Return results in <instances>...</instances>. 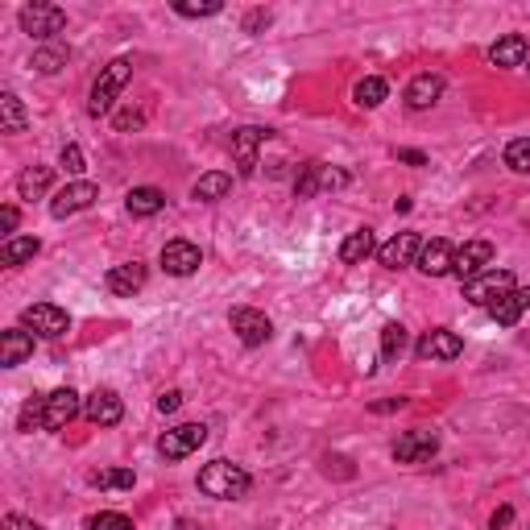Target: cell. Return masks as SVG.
I'll return each instance as SVG.
<instances>
[{"label":"cell","instance_id":"6da1fadb","mask_svg":"<svg viewBox=\"0 0 530 530\" xmlns=\"http://www.w3.org/2000/svg\"><path fill=\"white\" fill-rule=\"evenodd\" d=\"M249 473L233 460H212V464L199 468V494L216 497V502H241L249 494Z\"/></svg>","mask_w":530,"mask_h":530},{"label":"cell","instance_id":"7a4b0ae2","mask_svg":"<svg viewBox=\"0 0 530 530\" xmlns=\"http://www.w3.org/2000/svg\"><path fill=\"white\" fill-rule=\"evenodd\" d=\"M129 79H133V58H112V63L99 71V79L91 83V99H88L91 117H109L112 104H117V96L125 91Z\"/></svg>","mask_w":530,"mask_h":530},{"label":"cell","instance_id":"3957f363","mask_svg":"<svg viewBox=\"0 0 530 530\" xmlns=\"http://www.w3.org/2000/svg\"><path fill=\"white\" fill-rule=\"evenodd\" d=\"M21 29H26L34 42H50L55 34H63L67 29V13L58 9V5H42V0H34V5H26V9L17 13Z\"/></svg>","mask_w":530,"mask_h":530},{"label":"cell","instance_id":"277c9868","mask_svg":"<svg viewBox=\"0 0 530 530\" xmlns=\"http://www.w3.org/2000/svg\"><path fill=\"white\" fill-rule=\"evenodd\" d=\"M21 327L34 336H46V340H58V336L71 332V315L55 303H34L21 311Z\"/></svg>","mask_w":530,"mask_h":530},{"label":"cell","instance_id":"5b68a950","mask_svg":"<svg viewBox=\"0 0 530 530\" xmlns=\"http://www.w3.org/2000/svg\"><path fill=\"white\" fill-rule=\"evenodd\" d=\"M332 187H348V171H336V166L324 162H303L295 174V195L298 199H315L319 191H332Z\"/></svg>","mask_w":530,"mask_h":530},{"label":"cell","instance_id":"8992f818","mask_svg":"<svg viewBox=\"0 0 530 530\" xmlns=\"http://www.w3.org/2000/svg\"><path fill=\"white\" fill-rule=\"evenodd\" d=\"M96 199H99L96 182L75 179V182H67V187L58 191L55 199H50V216H55V220H71V216H79V212H88Z\"/></svg>","mask_w":530,"mask_h":530},{"label":"cell","instance_id":"52a82bcc","mask_svg":"<svg viewBox=\"0 0 530 530\" xmlns=\"http://www.w3.org/2000/svg\"><path fill=\"white\" fill-rule=\"evenodd\" d=\"M494 257H497V249L489 241H464L456 249L452 274H456L460 282H473V278H481L485 270H494Z\"/></svg>","mask_w":530,"mask_h":530},{"label":"cell","instance_id":"ba28073f","mask_svg":"<svg viewBox=\"0 0 530 530\" xmlns=\"http://www.w3.org/2000/svg\"><path fill=\"white\" fill-rule=\"evenodd\" d=\"M203 443H207L203 422H179V427H171V431L158 440V452H162L166 460H187L191 452H199Z\"/></svg>","mask_w":530,"mask_h":530},{"label":"cell","instance_id":"9c48e42d","mask_svg":"<svg viewBox=\"0 0 530 530\" xmlns=\"http://www.w3.org/2000/svg\"><path fill=\"white\" fill-rule=\"evenodd\" d=\"M514 290V274L510 270H485L481 278L464 282V298L473 307H494L502 295H510Z\"/></svg>","mask_w":530,"mask_h":530},{"label":"cell","instance_id":"30bf717a","mask_svg":"<svg viewBox=\"0 0 530 530\" xmlns=\"http://www.w3.org/2000/svg\"><path fill=\"white\" fill-rule=\"evenodd\" d=\"M435 452H440V435L427 431V427H414V431L398 435V443H394L398 464H427Z\"/></svg>","mask_w":530,"mask_h":530},{"label":"cell","instance_id":"8fae6325","mask_svg":"<svg viewBox=\"0 0 530 530\" xmlns=\"http://www.w3.org/2000/svg\"><path fill=\"white\" fill-rule=\"evenodd\" d=\"M228 324H233V332L241 336V344H249V348H257V344H265L274 336L270 315L253 311V307H236V311L228 315Z\"/></svg>","mask_w":530,"mask_h":530},{"label":"cell","instance_id":"7c38bea8","mask_svg":"<svg viewBox=\"0 0 530 530\" xmlns=\"http://www.w3.org/2000/svg\"><path fill=\"white\" fill-rule=\"evenodd\" d=\"M460 352H464V340L452 327H431V332L414 344V357L419 360H456Z\"/></svg>","mask_w":530,"mask_h":530},{"label":"cell","instance_id":"4fadbf2b","mask_svg":"<svg viewBox=\"0 0 530 530\" xmlns=\"http://www.w3.org/2000/svg\"><path fill=\"white\" fill-rule=\"evenodd\" d=\"M83 419L96 422V427H117V422L125 419V402H120L117 390H96V394H88V402H83Z\"/></svg>","mask_w":530,"mask_h":530},{"label":"cell","instance_id":"5bb4252c","mask_svg":"<svg viewBox=\"0 0 530 530\" xmlns=\"http://www.w3.org/2000/svg\"><path fill=\"white\" fill-rule=\"evenodd\" d=\"M422 253V236L419 233H398L394 241H386L378 249V261L386 265V270H406V265H414Z\"/></svg>","mask_w":530,"mask_h":530},{"label":"cell","instance_id":"9a60e30c","mask_svg":"<svg viewBox=\"0 0 530 530\" xmlns=\"http://www.w3.org/2000/svg\"><path fill=\"white\" fill-rule=\"evenodd\" d=\"M199 265H203L199 244H191V241H166L162 244V270L166 274H174V278H191Z\"/></svg>","mask_w":530,"mask_h":530},{"label":"cell","instance_id":"2e32d148","mask_svg":"<svg viewBox=\"0 0 530 530\" xmlns=\"http://www.w3.org/2000/svg\"><path fill=\"white\" fill-rule=\"evenodd\" d=\"M79 410H83L79 394H75L71 386H63V390H55V394H46V419H42V427H46V431H63V427Z\"/></svg>","mask_w":530,"mask_h":530},{"label":"cell","instance_id":"e0dca14e","mask_svg":"<svg viewBox=\"0 0 530 530\" xmlns=\"http://www.w3.org/2000/svg\"><path fill=\"white\" fill-rule=\"evenodd\" d=\"M265 141H270V129H257V125L236 129V133H233L236 171H241V174H253V171H257V150H261Z\"/></svg>","mask_w":530,"mask_h":530},{"label":"cell","instance_id":"ac0fdd59","mask_svg":"<svg viewBox=\"0 0 530 530\" xmlns=\"http://www.w3.org/2000/svg\"><path fill=\"white\" fill-rule=\"evenodd\" d=\"M452 261H456V249H452V241H443V236H435V241H422V253H419V265L427 278H443V274H452Z\"/></svg>","mask_w":530,"mask_h":530},{"label":"cell","instance_id":"d6986e66","mask_svg":"<svg viewBox=\"0 0 530 530\" xmlns=\"http://www.w3.org/2000/svg\"><path fill=\"white\" fill-rule=\"evenodd\" d=\"M440 96H443V75L422 71V75H414V79L406 83V109H414V112L440 104Z\"/></svg>","mask_w":530,"mask_h":530},{"label":"cell","instance_id":"ffe728a7","mask_svg":"<svg viewBox=\"0 0 530 530\" xmlns=\"http://www.w3.org/2000/svg\"><path fill=\"white\" fill-rule=\"evenodd\" d=\"M104 286H109L112 295H120V298H133L137 290L145 286V265H141V261H125V265H112V270L104 274Z\"/></svg>","mask_w":530,"mask_h":530},{"label":"cell","instance_id":"44dd1931","mask_svg":"<svg viewBox=\"0 0 530 530\" xmlns=\"http://www.w3.org/2000/svg\"><path fill=\"white\" fill-rule=\"evenodd\" d=\"M34 357V332L26 327H9V332L0 336V365L5 369H17Z\"/></svg>","mask_w":530,"mask_h":530},{"label":"cell","instance_id":"7402d4cb","mask_svg":"<svg viewBox=\"0 0 530 530\" xmlns=\"http://www.w3.org/2000/svg\"><path fill=\"white\" fill-rule=\"evenodd\" d=\"M526 58H530V42L522 34H505V37H497V42L489 46V63L505 67V71H510V67H522Z\"/></svg>","mask_w":530,"mask_h":530},{"label":"cell","instance_id":"603a6c76","mask_svg":"<svg viewBox=\"0 0 530 530\" xmlns=\"http://www.w3.org/2000/svg\"><path fill=\"white\" fill-rule=\"evenodd\" d=\"M530 307V286H514L510 295H502L494 307H489V315H494V324L502 327H514L522 319V311Z\"/></svg>","mask_w":530,"mask_h":530},{"label":"cell","instance_id":"cb8c5ba5","mask_svg":"<svg viewBox=\"0 0 530 530\" xmlns=\"http://www.w3.org/2000/svg\"><path fill=\"white\" fill-rule=\"evenodd\" d=\"M125 207H129V216L133 220H150V216H158L166 207V195L158 187H133L125 195Z\"/></svg>","mask_w":530,"mask_h":530},{"label":"cell","instance_id":"d4e9b609","mask_svg":"<svg viewBox=\"0 0 530 530\" xmlns=\"http://www.w3.org/2000/svg\"><path fill=\"white\" fill-rule=\"evenodd\" d=\"M228 191H233V174L212 171V174H199V182L191 187V199H195V203H220Z\"/></svg>","mask_w":530,"mask_h":530},{"label":"cell","instance_id":"484cf974","mask_svg":"<svg viewBox=\"0 0 530 530\" xmlns=\"http://www.w3.org/2000/svg\"><path fill=\"white\" fill-rule=\"evenodd\" d=\"M369 253H378V241H373V228H357V233L344 236L340 244V261L344 265H360Z\"/></svg>","mask_w":530,"mask_h":530},{"label":"cell","instance_id":"4316f807","mask_svg":"<svg viewBox=\"0 0 530 530\" xmlns=\"http://www.w3.org/2000/svg\"><path fill=\"white\" fill-rule=\"evenodd\" d=\"M37 249H42V241H37V236H13V241L0 244V261L17 270V265H26V261L37 257Z\"/></svg>","mask_w":530,"mask_h":530},{"label":"cell","instance_id":"83f0119b","mask_svg":"<svg viewBox=\"0 0 530 530\" xmlns=\"http://www.w3.org/2000/svg\"><path fill=\"white\" fill-rule=\"evenodd\" d=\"M0 133H26V104L13 91L0 96Z\"/></svg>","mask_w":530,"mask_h":530},{"label":"cell","instance_id":"f1b7e54d","mask_svg":"<svg viewBox=\"0 0 530 530\" xmlns=\"http://www.w3.org/2000/svg\"><path fill=\"white\" fill-rule=\"evenodd\" d=\"M50 166H26V171L17 174V191H21V199H37V195H46V187H50Z\"/></svg>","mask_w":530,"mask_h":530},{"label":"cell","instance_id":"f546056e","mask_svg":"<svg viewBox=\"0 0 530 530\" xmlns=\"http://www.w3.org/2000/svg\"><path fill=\"white\" fill-rule=\"evenodd\" d=\"M386 96H390V83L378 79V75H369V79H360L352 88V99H357L360 109H378V104H386Z\"/></svg>","mask_w":530,"mask_h":530},{"label":"cell","instance_id":"4dcf8cb0","mask_svg":"<svg viewBox=\"0 0 530 530\" xmlns=\"http://www.w3.org/2000/svg\"><path fill=\"white\" fill-rule=\"evenodd\" d=\"M71 63V50L67 46H42V50H34V71L37 75H55V71H63V67Z\"/></svg>","mask_w":530,"mask_h":530},{"label":"cell","instance_id":"1f68e13d","mask_svg":"<svg viewBox=\"0 0 530 530\" xmlns=\"http://www.w3.org/2000/svg\"><path fill=\"white\" fill-rule=\"evenodd\" d=\"M91 485L96 489H133L137 476H133V468H104V473H91Z\"/></svg>","mask_w":530,"mask_h":530},{"label":"cell","instance_id":"d6a6232c","mask_svg":"<svg viewBox=\"0 0 530 530\" xmlns=\"http://www.w3.org/2000/svg\"><path fill=\"white\" fill-rule=\"evenodd\" d=\"M505 166H510L514 174H530V137H514V141L505 145Z\"/></svg>","mask_w":530,"mask_h":530},{"label":"cell","instance_id":"836d02e7","mask_svg":"<svg viewBox=\"0 0 530 530\" xmlns=\"http://www.w3.org/2000/svg\"><path fill=\"white\" fill-rule=\"evenodd\" d=\"M402 352H406V327L402 324H386V327H381V357L398 360Z\"/></svg>","mask_w":530,"mask_h":530},{"label":"cell","instance_id":"e575fe53","mask_svg":"<svg viewBox=\"0 0 530 530\" xmlns=\"http://www.w3.org/2000/svg\"><path fill=\"white\" fill-rule=\"evenodd\" d=\"M42 419H46V398H29L26 402V410H21V431H34V427H42Z\"/></svg>","mask_w":530,"mask_h":530},{"label":"cell","instance_id":"d590c367","mask_svg":"<svg viewBox=\"0 0 530 530\" xmlns=\"http://www.w3.org/2000/svg\"><path fill=\"white\" fill-rule=\"evenodd\" d=\"M220 9H224L220 0H203V5H187V0H179V5H174V13H179V17H216Z\"/></svg>","mask_w":530,"mask_h":530},{"label":"cell","instance_id":"8d00e7d4","mask_svg":"<svg viewBox=\"0 0 530 530\" xmlns=\"http://www.w3.org/2000/svg\"><path fill=\"white\" fill-rule=\"evenodd\" d=\"M88 530H133V522L125 518V514H96V518L88 522Z\"/></svg>","mask_w":530,"mask_h":530},{"label":"cell","instance_id":"74e56055","mask_svg":"<svg viewBox=\"0 0 530 530\" xmlns=\"http://www.w3.org/2000/svg\"><path fill=\"white\" fill-rule=\"evenodd\" d=\"M63 166H67V174H83L88 166H83V150L79 145H63Z\"/></svg>","mask_w":530,"mask_h":530},{"label":"cell","instance_id":"f35d334b","mask_svg":"<svg viewBox=\"0 0 530 530\" xmlns=\"http://www.w3.org/2000/svg\"><path fill=\"white\" fill-rule=\"evenodd\" d=\"M270 13L265 9H249V17H244V34H261V29H270Z\"/></svg>","mask_w":530,"mask_h":530},{"label":"cell","instance_id":"ab89813d","mask_svg":"<svg viewBox=\"0 0 530 530\" xmlns=\"http://www.w3.org/2000/svg\"><path fill=\"white\" fill-rule=\"evenodd\" d=\"M0 233H5V241H13V233H17V207H5V212H0Z\"/></svg>","mask_w":530,"mask_h":530},{"label":"cell","instance_id":"60d3db41","mask_svg":"<svg viewBox=\"0 0 530 530\" xmlns=\"http://www.w3.org/2000/svg\"><path fill=\"white\" fill-rule=\"evenodd\" d=\"M0 530H46V526H37V522L21 518V514H5V522H0Z\"/></svg>","mask_w":530,"mask_h":530},{"label":"cell","instance_id":"b9f144b4","mask_svg":"<svg viewBox=\"0 0 530 530\" xmlns=\"http://www.w3.org/2000/svg\"><path fill=\"white\" fill-rule=\"evenodd\" d=\"M179 406H182V394H179V390H166V394L158 398V410H162V414H174Z\"/></svg>","mask_w":530,"mask_h":530},{"label":"cell","instance_id":"7bdbcfd3","mask_svg":"<svg viewBox=\"0 0 530 530\" xmlns=\"http://www.w3.org/2000/svg\"><path fill=\"white\" fill-rule=\"evenodd\" d=\"M394 158L406 166H427V153H419V150H394Z\"/></svg>","mask_w":530,"mask_h":530},{"label":"cell","instance_id":"ee69618b","mask_svg":"<svg viewBox=\"0 0 530 530\" xmlns=\"http://www.w3.org/2000/svg\"><path fill=\"white\" fill-rule=\"evenodd\" d=\"M510 522H514V505H502L494 514V530H510Z\"/></svg>","mask_w":530,"mask_h":530},{"label":"cell","instance_id":"f6af8a7d","mask_svg":"<svg viewBox=\"0 0 530 530\" xmlns=\"http://www.w3.org/2000/svg\"><path fill=\"white\" fill-rule=\"evenodd\" d=\"M406 398H390V402H373V414H390V410H402Z\"/></svg>","mask_w":530,"mask_h":530},{"label":"cell","instance_id":"bcb514c9","mask_svg":"<svg viewBox=\"0 0 530 530\" xmlns=\"http://www.w3.org/2000/svg\"><path fill=\"white\" fill-rule=\"evenodd\" d=\"M141 125V117H137V112H125V117H117V129L120 133H125V129H137Z\"/></svg>","mask_w":530,"mask_h":530}]
</instances>
